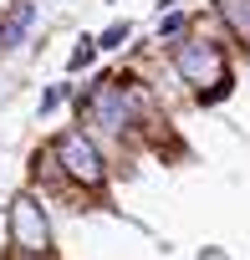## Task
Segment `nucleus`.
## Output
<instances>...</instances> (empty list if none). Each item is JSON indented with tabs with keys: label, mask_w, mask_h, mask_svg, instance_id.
<instances>
[{
	"label": "nucleus",
	"mask_w": 250,
	"mask_h": 260,
	"mask_svg": "<svg viewBox=\"0 0 250 260\" xmlns=\"http://www.w3.org/2000/svg\"><path fill=\"white\" fill-rule=\"evenodd\" d=\"M174 72H179L204 102H214V97L230 92V61H225L220 41H204V36L179 41V46H174Z\"/></svg>",
	"instance_id": "obj_1"
},
{
	"label": "nucleus",
	"mask_w": 250,
	"mask_h": 260,
	"mask_svg": "<svg viewBox=\"0 0 250 260\" xmlns=\"http://www.w3.org/2000/svg\"><path fill=\"white\" fill-rule=\"evenodd\" d=\"M6 235H11V250H16L21 260H46V255H56L51 214H46V204H41L31 189H21V194L11 199V209H6Z\"/></svg>",
	"instance_id": "obj_2"
},
{
	"label": "nucleus",
	"mask_w": 250,
	"mask_h": 260,
	"mask_svg": "<svg viewBox=\"0 0 250 260\" xmlns=\"http://www.w3.org/2000/svg\"><path fill=\"white\" fill-rule=\"evenodd\" d=\"M51 158H56V169H61L67 184H77V189H87V194H102V189H107V164H102L97 143L82 133V127H67V133H56Z\"/></svg>",
	"instance_id": "obj_3"
},
{
	"label": "nucleus",
	"mask_w": 250,
	"mask_h": 260,
	"mask_svg": "<svg viewBox=\"0 0 250 260\" xmlns=\"http://www.w3.org/2000/svg\"><path fill=\"white\" fill-rule=\"evenodd\" d=\"M77 107H82L87 122H97V127H122V122H128V92H122V77H97L92 92H87Z\"/></svg>",
	"instance_id": "obj_4"
},
{
	"label": "nucleus",
	"mask_w": 250,
	"mask_h": 260,
	"mask_svg": "<svg viewBox=\"0 0 250 260\" xmlns=\"http://www.w3.org/2000/svg\"><path fill=\"white\" fill-rule=\"evenodd\" d=\"M214 11H220V21L230 26V36H235L240 46H250V0H214Z\"/></svg>",
	"instance_id": "obj_5"
},
{
	"label": "nucleus",
	"mask_w": 250,
	"mask_h": 260,
	"mask_svg": "<svg viewBox=\"0 0 250 260\" xmlns=\"http://www.w3.org/2000/svg\"><path fill=\"white\" fill-rule=\"evenodd\" d=\"M31 16H36V0H21L16 16L6 21V31H0V46H21V41H26V31H31Z\"/></svg>",
	"instance_id": "obj_6"
},
{
	"label": "nucleus",
	"mask_w": 250,
	"mask_h": 260,
	"mask_svg": "<svg viewBox=\"0 0 250 260\" xmlns=\"http://www.w3.org/2000/svg\"><path fill=\"white\" fill-rule=\"evenodd\" d=\"M128 36H133V26H128V21H112V26L97 36V46H102V51H117V46L128 41Z\"/></svg>",
	"instance_id": "obj_7"
},
{
	"label": "nucleus",
	"mask_w": 250,
	"mask_h": 260,
	"mask_svg": "<svg viewBox=\"0 0 250 260\" xmlns=\"http://www.w3.org/2000/svg\"><path fill=\"white\" fill-rule=\"evenodd\" d=\"M92 56H97V36H82V41L72 46V61H67V67H72V72H82Z\"/></svg>",
	"instance_id": "obj_8"
},
{
	"label": "nucleus",
	"mask_w": 250,
	"mask_h": 260,
	"mask_svg": "<svg viewBox=\"0 0 250 260\" xmlns=\"http://www.w3.org/2000/svg\"><path fill=\"white\" fill-rule=\"evenodd\" d=\"M179 31H184V16H164L159 21V36H179Z\"/></svg>",
	"instance_id": "obj_9"
},
{
	"label": "nucleus",
	"mask_w": 250,
	"mask_h": 260,
	"mask_svg": "<svg viewBox=\"0 0 250 260\" xmlns=\"http://www.w3.org/2000/svg\"><path fill=\"white\" fill-rule=\"evenodd\" d=\"M61 97H67V92H61V87H51V92H46V97H41V112H51V107H56V102H61Z\"/></svg>",
	"instance_id": "obj_10"
},
{
	"label": "nucleus",
	"mask_w": 250,
	"mask_h": 260,
	"mask_svg": "<svg viewBox=\"0 0 250 260\" xmlns=\"http://www.w3.org/2000/svg\"><path fill=\"white\" fill-rule=\"evenodd\" d=\"M199 260H230L225 250H199Z\"/></svg>",
	"instance_id": "obj_11"
},
{
	"label": "nucleus",
	"mask_w": 250,
	"mask_h": 260,
	"mask_svg": "<svg viewBox=\"0 0 250 260\" xmlns=\"http://www.w3.org/2000/svg\"><path fill=\"white\" fill-rule=\"evenodd\" d=\"M11 260H21V255H11Z\"/></svg>",
	"instance_id": "obj_12"
}]
</instances>
